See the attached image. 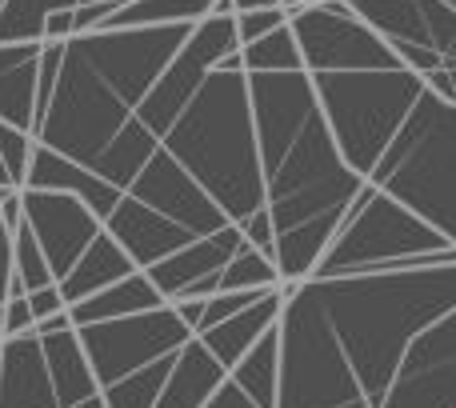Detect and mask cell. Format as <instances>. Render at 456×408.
I'll use <instances>...</instances> for the list:
<instances>
[{"label":"cell","mask_w":456,"mask_h":408,"mask_svg":"<svg viewBox=\"0 0 456 408\" xmlns=\"http://www.w3.org/2000/svg\"><path fill=\"white\" fill-rule=\"evenodd\" d=\"M316 4H324V0H281V8H289V16L300 12V8H316Z\"/></svg>","instance_id":"obj_38"},{"label":"cell","mask_w":456,"mask_h":408,"mask_svg":"<svg viewBox=\"0 0 456 408\" xmlns=\"http://www.w3.org/2000/svg\"><path fill=\"white\" fill-rule=\"evenodd\" d=\"M64 329H72V321H69V308H64V313H56V316H45V321L37 324V337H48V332H64Z\"/></svg>","instance_id":"obj_36"},{"label":"cell","mask_w":456,"mask_h":408,"mask_svg":"<svg viewBox=\"0 0 456 408\" xmlns=\"http://www.w3.org/2000/svg\"><path fill=\"white\" fill-rule=\"evenodd\" d=\"M236 228H240L244 244H252V249H260L268 260H273V241H276V233H273V216H268V208H256V212H252V216H244Z\"/></svg>","instance_id":"obj_30"},{"label":"cell","mask_w":456,"mask_h":408,"mask_svg":"<svg viewBox=\"0 0 456 408\" xmlns=\"http://www.w3.org/2000/svg\"><path fill=\"white\" fill-rule=\"evenodd\" d=\"M125 192L136 197L141 204H149V208L160 212V216H168L173 224L189 228L192 236H208V233H216V228L228 224L224 212L208 200V192L200 189L165 149L152 152L149 165L136 173V181L128 184Z\"/></svg>","instance_id":"obj_11"},{"label":"cell","mask_w":456,"mask_h":408,"mask_svg":"<svg viewBox=\"0 0 456 408\" xmlns=\"http://www.w3.org/2000/svg\"><path fill=\"white\" fill-rule=\"evenodd\" d=\"M40 353H45V369H48V380H53V393L61 408L85 404L93 396H101V385H96L93 369L85 361V348L77 340V329L40 337Z\"/></svg>","instance_id":"obj_18"},{"label":"cell","mask_w":456,"mask_h":408,"mask_svg":"<svg viewBox=\"0 0 456 408\" xmlns=\"http://www.w3.org/2000/svg\"><path fill=\"white\" fill-rule=\"evenodd\" d=\"M308 77H313L316 104H321V117L329 125L340 160L361 181H369L377 160L393 144L401 120L425 93V80L404 64L369 72H308Z\"/></svg>","instance_id":"obj_4"},{"label":"cell","mask_w":456,"mask_h":408,"mask_svg":"<svg viewBox=\"0 0 456 408\" xmlns=\"http://www.w3.org/2000/svg\"><path fill=\"white\" fill-rule=\"evenodd\" d=\"M128 273H136V265L128 260V252L101 228V233H96V241L77 257V265H72L69 273L56 281V289H61L64 305H80V300H88L93 292H101V289H109V284L125 281Z\"/></svg>","instance_id":"obj_17"},{"label":"cell","mask_w":456,"mask_h":408,"mask_svg":"<svg viewBox=\"0 0 456 408\" xmlns=\"http://www.w3.org/2000/svg\"><path fill=\"white\" fill-rule=\"evenodd\" d=\"M305 72H369L396 69V53L348 8V0H324L289 16Z\"/></svg>","instance_id":"obj_8"},{"label":"cell","mask_w":456,"mask_h":408,"mask_svg":"<svg viewBox=\"0 0 456 408\" xmlns=\"http://www.w3.org/2000/svg\"><path fill=\"white\" fill-rule=\"evenodd\" d=\"M281 0H232V12H256V8H276Z\"/></svg>","instance_id":"obj_37"},{"label":"cell","mask_w":456,"mask_h":408,"mask_svg":"<svg viewBox=\"0 0 456 408\" xmlns=\"http://www.w3.org/2000/svg\"><path fill=\"white\" fill-rule=\"evenodd\" d=\"M425 85H428V93H436L441 101H452V104H456V72L441 69V72H433Z\"/></svg>","instance_id":"obj_35"},{"label":"cell","mask_w":456,"mask_h":408,"mask_svg":"<svg viewBox=\"0 0 456 408\" xmlns=\"http://www.w3.org/2000/svg\"><path fill=\"white\" fill-rule=\"evenodd\" d=\"M240 244H244L240 228H236V224H224V228H216V233L189 241L184 249H176L173 257L157 260L152 268H144V276L157 284V292H160L165 300H176L181 292H189L192 284L221 276V268L228 265V260H232V252L240 249Z\"/></svg>","instance_id":"obj_13"},{"label":"cell","mask_w":456,"mask_h":408,"mask_svg":"<svg viewBox=\"0 0 456 408\" xmlns=\"http://www.w3.org/2000/svg\"><path fill=\"white\" fill-rule=\"evenodd\" d=\"M37 72H40V40L0 45V120L32 133L37 117Z\"/></svg>","instance_id":"obj_16"},{"label":"cell","mask_w":456,"mask_h":408,"mask_svg":"<svg viewBox=\"0 0 456 408\" xmlns=\"http://www.w3.org/2000/svg\"><path fill=\"white\" fill-rule=\"evenodd\" d=\"M281 308H284V284H276V289H268L265 297L256 300V305L240 308L236 316H228V321L213 324V329L197 332V340L208 348V356H213V361L228 372L244 353H248L252 345H256L260 337H265L268 329H273L276 316H281Z\"/></svg>","instance_id":"obj_15"},{"label":"cell","mask_w":456,"mask_h":408,"mask_svg":"<svg viewBox=\"0 0 456 408\" xmlns=\"http://www.w3.org/2000/svg\"><path fill=\"white\" fill-rule=\"evenodd\" d=\"M77 340L85 348V361L93 369L96 385L109 388L125 380L128 372L144 369V364L160 361V356L181 353L192 340L189 324L176 316L173 305H160L152 313L120 316V321H101L77 329Z\"/></svg>","instance_id":"obj_7"},{"label":"cell","mask_w":456,"mask_h":408,"mask_svg":"<svg viewBox=\"0 0 456 408\" xmlns=\"http://www.w3.org/2000/svg\"><path fill=\"white\" fill-rule=\"evenodd\" d=\"M377 408H456V308L409 340Z\"/></svg>","instance_id":"obj_9"},{"label":"cell","mask_w":456,"mask_h":408,"mask_svg":"<svg viewBox=\"0 0 456 408\" xmlns=\"http://www.w3.org/2000/svg\"><path fill=\"white\" fill-rule=\"evenodd\" d=\"M168 305L157 292V284L144 276V268L128 273L125 281L109 284V289L93 292L80 305H69V321L72 329H85V324H101V321H120V316H136V313H152V308Z\"/></svg>","instance_id":"obj_19"},{"label":"cell","mask_w":456,"mask_h":408,"mask_svg":"<svg viewBox=\"0 0 456 408\" xmlns=\"http://www.w3.org/2000/svg\"><path fill=\"white\" fill-rule=\"evenodd\" d=\"M281 364H276V408H340L364 401L340 340L332 337L308 284H284L276 316Z\"/></svg>","instance_id":"obj_5"},{"label":"cell","mask_w":456,"mask_h":408,"mask_svg":"<svg viewBox=\"0 0 456 408\" xmlns=\"http://www.w3.org/2000/svg\"><path fill=\"white\" fill-rule=\"evenodd\" d=\"M276 284H281L276 265L252 244H240L232 252V260L221 268V276H216V292H268Z\"/></svg>","instance_id":"obj_24"},{"label":"cell","mask_w":456,"mask_h":408,"mask_svg":"<svg viewBox=\"0 0 456 408\" xmlns=\"http://www.w3.org/2000/svg\"><path fill=\"white\" fill-rule=\"evenodd\" d=\"M452 249L441 233L404 212L393 197L364 181L361 192L348 200L345 220H340L337 236L329 249L321 252L313 276L308 281H329V276H348V273H372V268L388 265L401 257H417V252H441Z\"/></svg>","instance_id":"obj_6"},{"label":"cell","mask_w":456,"mask_h":408,"mask_svg":"<svg viewBox=\"0 0 456 408\" xmlns=\"http://www.w3.org/2000/svg\"><path fill=\"white\" fill-rule=\"evenodd\" d=\"M200 408H256V404H252V401H248V396H244V393H240V388H236V385H232V380H228V377H224V380H221V388H216V393H213V396H208V401H205V404H200Z\"/></svg>","instance_id":"obj_33"},{"label":"cell","mask_w":456,"mask_h":408,"mask_svg":"<svg viewBox=\"0 0 456 408\" xmlns=\"http://www.w3.org/2000/svg\"><path fill=\"white\" fill-rule=\"evenodd\" d=\"M240 64H244V72H297V69H305V64H300L297 37H292L289 24H281V29H273L268 37L244 45Z\"/></svg>","instance_id":"obj_26"},{"label":"cell","mask_w":456,"mask_h":408,"mask_svg":"<svg viewBox=\"0 0 456 408\" xmlns=\"http://www.w3.org/2000/svg\"><path fill=\"white\" fill-rule=\"evenodd\" d=\"M213 12V0H125L101 29H157V24H197ZM96 29V32H101Z\"/></svg>","instance_id":"obj_22"},{"label":"cell","mask_w":456,"mask_h":408,"mask_svg":"<svg viewBox=\"0 0 456 408\" xmlns=\"http://www.w3.org/2000/svg\"><path fill=\"white\" fill-rule=\"evenodd\" d=\"M72 408H104L101 396H93V401H85V404H72Z\"/></svg>","instance_id":"obj_39"},{"label":"cell","mask_w":456,"mask_h":408,"mask_svg":"<svg viewBox=\"0 0 456 408\" xmlns=\"http://www.w3.org/2000/svg\"><path fill=\"white\" fill-rule=\"evenodd\" d=\"M28 313H32V321H45V316H56V313H64V297H61V289H56V284H48V289H37V292H28Z\"/></svg>","instance_id":"obj_32"},{"label":"cell","mask_w":456,"mask_h":408,"mask_svg":"<svg viewBox=\"0 0 456 408\" xmlns=\"http://www.w3.org/2000/svg\"><path fill=\"white\" fill-rule=\"evenodd\" d=\"M332 337L348 356L356 388L377 408L417 332L456 308V265L404 273H348L305 281Z\"/></svg>","instance_id":"obj_1"},{"label":"cell","mask_w":456,"mask_h":408,"mask_svg":"<svg viewBox=\"0 0 456 408\" xmlns=\"http://www.w3.org/2000/svg\"><path fill=\"white\" fill-rule=\"evenodd\" d=\"M281 24H289V8H256V12H240L232 16V29H236V45H252V40L268 37L273 29H281Z\"/></svg>","instance_id":"obj_28"},{"label":"cell","mask_w":456,"mask_h":408,"mask_svg":"<svg viewBox=\"0 0 456 408\" xmlns=\"http://www.w3.org/2000/svg\"><path fill=\"white\" fill-rule=\"evenodd\" d=\"M444 4H449V8H452V12H456V0H444Z\"/></svg>","instance_id":"obj_41"},{"label":"cell","mask_w":456,"mask_h":408,"mask_svg":"<svg viewBox=\"0 0 456 408\" xmlns=\"http://www.w3.org/2000/svg\"><path fill=\"white\" fill-rule=\"evenodd\" d=\"M340 408H369V401H353V404H340Z\"/></svg>","instance_id":"obj_40"},{"label":"cell","mask_w":456,"mask_h":408,"mask_svg":"<svg viewBox=\"0 0 456 408\" xmlns=\"http://www.w3.org/2000/svg\"><path fill=\"white\" fill-rule=\"evenodd\" d=\"M77 4H80V0H4V4H0V45L40 40L48 12L77 8Z\"/></svg>","instance_id":"obj_25"},{"label":"cell","mask_w":456,"mask_h":408,"mask_svg":"<svg viewBox=\"0 0 456 408\" xmlns=\"http://www.w3.org/2000/svg\"><path fill=\"white\" fill-rule=\"evenodd\" d=\"M32 133L12 128L0 120V192L8 189H24V176H28V160H32Z\"/></svg>","instance_id":"obj_27"},{"label":"cell","mask_w":456,"mask_h":408,"mask_svg":"<svg viewBox=\"0 0 456 408\" xmlns=\"http://www.w3.org/2000/svg\"><path fill=\"white\" fill-rule=\"evenodd\" d=\"M0 4H4V0H0Z\"/></svg>","instance_id":"obj_43"},{"label":"cell","mask_w":456,"mask_h":408,"mask_svg":"<svg viewBox=\"0 0 456 408\" xmlns=\"http://www.w3.org/2000/svg\"><path fill=\"white\" fill-rule=\"evenodd\" d=\"M0 329H4V340L8 337H24V332L37 329V321H32V313H28V300L8 297L4 305H0Z\"/></svg>","instance_id":"obj_31"},{"label":"cell","mask_w":456,"mask_h":408,"mask_svg":"<svg viewBox=\"0 0 456 408\" xmlns=\"http://www.w3.org/2000/svg\"><path fill=\"white\" fill-rule=\"evenodd\" d=\"M101 224H104V233L128 252V260H133L136 268H152L157 260L173 257L176 249L197 241L189 228L173 224L168 216L152 212L149 204H141L136 197H128V192L112 204V212L101 220Z\"/></svg>","instance_id":"obj_12"},{"label":"cell","mask_w":456,"mask_h":408,"mask_svg":"<svg viewBox=\"0 0 456 408\" xmlns=\"http://www.w3.org/2000/svg\"><path fill=\"white\" fill-rule=\"evenodd\" d=\"M160 149L208 192V200L224 212L228 224H240L256 208H265V173L256 157L248 104V72L213 69L176 125L165 133Z\"/></svg>","instance_id":"obj_2"},{"label":"cell","mask_w":456,"mask_h":408,"mask_svg":"<svg viewBox=\"0 0 456 408\" xmlns=\"http://www.w3.org/2000/svg\"><path fill=\"white\" fill-rule=\"evenodd\" d=\"M276 364H281V332L276 324L228 369V380L256 408H276Z\"/></svg>","instance_id":"obj_21"},{"label":"cell","mask_w":456,"mask_h":408,"mask_svg":"<svg viewBox=\"0 0 456 408\" xmlns=\"http://www.w3.org/2000/svg\"><path fill=\"white\" fill-rule=\"evenodd\" d=\"M369 184L456 249V104L441 101L425 85L393 144L369 173Z\"/></svg>","instance_id":"obj_3"},{"label":"cell","mask_w":456,"mask_h":408,"mask_svg":"<svg viewBox=\"0 0 456 408\" xmlns=\"http://www.w3.org/2000/svg\"><path fill=\"white\" fill-rule=\"evenodd\" d=\"M0 408H61L37 332L0 340Z\"/></svg>","instance_id":"obj_14"},{"label":"cell","mask_w":456,"mask_h":408,"mask_svg":"<svg viewBox=\"0 0 456 408\" xmlns=\"http://www.w3.org/2000/svg\"><path fill=\"white\" fill-rule=\"evenodd\" d=\"M20 220L40 244L53 276L61 281L77 257L96 241L101 216L72 192H48V189H20Z\"/></svg>","instance_id":"obj_10"},{"label":"cell","mask_w":456,"mask_h":408,"mask_svg":"<svg viewBox=\"0 0 456 408\" xmlns=\"http://www.w3.org/2000/svg\"><path fill=\"white\" fill-rule=\"evenodd\" d=\"M173 361H176V353L173 356H160V361H152V364H144V369L128 372V377L117 380V385L101 388L104 408H152V404H157V396H160V388H165L168 372H173Z\"/></svg>","instance_id":"obj_23"},{"label":"cell","mask_w":456,"mask_h":408,"mask_svg":"<svg viewBox=\"0 0 456 408\" xmlns=\"http://www.w3.org/2000/svg\"><path fill=\"white\" fill-rule=\"evenodd\" d=\"M8 281H12V233L0 224V305L8 300Z\"/></svg>","instance_id":"obj_34"},{"label":"cell","mask_w":456,"mask_h":408,"mask_svg":"<svg viewBox=\"0 0 456 408\" xmlns=\"http://www.w3.org/2000/svg\"><path fill=\"white\" fill-rule=\"evenodd\" d=\"M0 340H4V329H0Z\"/></svg>","instance_id":"obj_42"},{"label":"cell","mask_w":456,"mask_h":408,"mask_svg":"<svg viewBox=\"0 0 456 408\" xmlns=\"http://www.w3.org/2000/svg\"><path fill=\"white\" fill-rule=\"evenodd\" d=\"M224 377L228 372L208 356V348L192 337L189 345L176 353L173 372H168L165 388H160V396L152 408H200L216 388H221Z\"/></svg>","instance_id":"obj_20"},{"label":"cell","mask_w":456,"mask_h":408,"mask_svg":"<svg viewBox=\"0 0 456 408\" xmlns=\"http://www.w3.org/2000/svg\"><path fill=\"white\" fill-rule=\"evenodd\" d=\"M265 297V292H213V297L205 300V316H200V332L213 329V324L228 321V316H236L240 308L256 305V300Z\"/></svg>","instance_id":"obj_29"}]
</instances>
